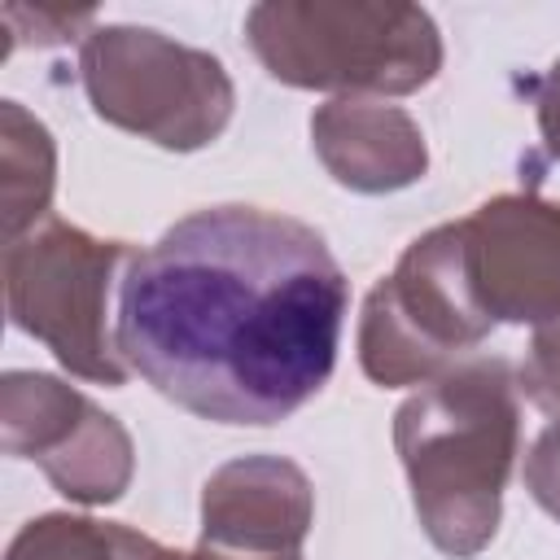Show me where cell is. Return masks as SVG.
Instances as JSON below:
<instances>
[{
    "mask_svg": "<svg viewBox=\"0 0 560 560\" xmlns=\"http://www.w3.org/2000/svg\"><path fill=\"white\" fill-rule=\"evenodd\" d=\"M245 39L276 83L311 92L407 96L442 70V35L420 4L262 0Z\"/></svg>",
    "mask_w": 560,
    "mask_h": 560,
    "instance_id": "obj_3",
    "label": "cell"
},
{
    "mask_svg": "<svg viewBox=\"0 0 560 560\" xmlns=\"http://www.w3.org/2000/svg\"><path fill=\"white\" fill-rule=\"evenodd\" d=\"M315 521V490L293 459L241 455L201 486V542L249 560L302 556Z\"/></svg>",
    "mask_w": 560,
    "mask_h": 560,
    "instance_id": "obj_9",
    "label": "cell"
},
{
    "mask_svg": "<svg viewBox=\"0 0 560 560\" xmlns=\"http://www.w3.org/2000/svg\"><path fill=\"white\" fill-rule=\"evenodd\" d=\"M516 389H525L534 407L560 420V315L534 328V341L516 372Z\"/></svg>",
    "mask_w": 560,
    "mask_h": 560,
    "instance_id": "obj_13",
    "label": "cell"
},
{
    "mask_svg": "<svg viewBox=\"0 0 560 560\" xmlns=\"http://www.w3.org/2000/svg\"><path fill=\"white\" fill-rule=\"evenodd\" d=\"M464 267L494 324H547L560 315V206L503 192L459 219Z\"/></svg>",
    "mask_w": 560,
    "mask_h": 560,
    "instance_id": "obj_8",
    "label": "cell"
},
{
    "mask_svg": "<svg viewBox=\"0 0 560 560\" xmlns=\"http://www.w3.org/2000/svg\"><path fill=\"white\" fill-rule=\"evenodd\" d=\"M311 144L324 171L350 192H398L429 171L416 118L368 96H332L311 114Z\"/></svg>",
    "mask_w": 560,
    "mask_h": 560,
    "instance_id": "obj_10",
    "label": "cell"
},
{
    "mask_svg": "<svg viewBox=\"0 0 560 560\" xmlns=\"http://www.w3.org/2000/svg\"><path fill=\"white\" fill-rule=\"evenodd\" d=\"M521 442L516 381L503 359H472L420 385L394 416V446L416 516L438 551L472 560L490 547Z\"/></svg>",
    "mask_w": 560,
    "mask_h": 560,
    "instance_id": "obj_2",
    "label": "cell"
},
{
    "mask_svg": "<svg viewBox=\"0 0 560 560\" xmlns=\"http://www.w3.org/2000/svg\"><path fill=\"white\" fill-rule=\"evenodd\" d=\"M79 70L96 118L158 149H206L232 122L236 88L223 61L162 31L96 26L83 35Z\"/></svg>",
    "mask_w": 560,
    "mask_h": 560,
    "instance_id": "obj_5",
    "label": "cell"
},
{
    "mask_svg": "<svg viewBox=\"0 0 560 560\" xmlns=\"http://www.w3.org/2000/svg\"><path fill=\"white\" fill-rule=\"evenodd\" d=\"M57 184V149L48 127L26 114L18 101L0 105V188H4V210H0V232L4 245L26 236L48 219Z\"/></svg>",
    "mask_w": 560,
    "mask_h": 560,
    "instance_id": "obj_11",
    "label": "cell"
},
{
    "mask_svg": "<svg viewBox=\"0 0 560 560\" xmlns=\"http://www.w3.org/2000/svg\"><path fill=\"white\" fill-rule=\"evenodd\" d=\"M494 319L481 311L459 223H442L416 236L398 267L368 293L359 319V363L368 381L398 389V385H429L459 368L468 350L490 337Z\"/></svg>",
    "mask_w": 560,
    "mask_h": 560,
    "instance_id": "obj_6",
    "label": "cell"
},
{
    "mask_svg": "<svg viewBox=\"0 0 560 560\" xmlns=\"http://www.w3.org/2000/svg\"><path fill=\"white\" fill-rule=\"evenodd\" d=\"M0 446L13 459L39 464L57 494L88 508L118 503L136 472L131 433L48 372H4Z\"/></svg>",
    "mask_w": 560,
    "mask_h": 560,
    "instance_id": "obj_7",
    "label": "cell"
},
{
    "mask_svg": "<svg viewBox=\"0 0 560 560\" xmlns=\"http://www.w3.org/2000/svg\"><path fill=\"white\" fill-rule=\"evenodd\" d=\"M346 306V271L315 228L210 206L131 258L114 341L175 407L214 424H280L332 376Z\"/></svg>",
    "mask_w": 560,
    "mask_h": 560,
    "instance_id": "obj_1",
    "label": "cell"
},
{
    "mask_svg": "<svg viewBox=\"0 0 560 560\" xmlns=\"http://www.w3.org/2000/svg\"><path fill=\"white\" fill-rule=\"evenodd\" d=\"M149 560H249V556H232V551H214V547H192V551H171V547H162V542H153V551H149ZM284 560H302V556H284Z\"/></svg>",
    "mask_w": 560,
    "mask_h": 560,
    "instance_id": "obj_16",
    "label": "cell"
},
{
    "mask_svg": "<svg viewBox=\"0 0 560 560\" xmlns=\"http://www.w3.org/2000/svg\"><path fill=\"white\" fill-rule=\"evenodd\" d=\"M131 258L127 241H101L66 219H44L4 245L9 319L44 341L70 376L122 385L127 359L109 337V293Z\"/></svg>",
    "mask_w": 560,
    "mask_h": 560,
    "instance_id": "obj_4",
    "label": "cell"
},
{
    "mask_svg": "<svg viewBox=\"0 0 560 560\" xmlns=\"http://www.w3.org/2000/svg\"><path fill=\"white\" fill-rule=\"evenodd\" d=\"M149 551L153 538L131 525L44 512L13 534L4 560H149Z\"/></svg>",
    "mask_w": 560,
    "mask_h": 560,
    "instance_id": "obj_12",
    "label": "cell"
},
{
    "mask_svg": "<svg viewBox=\"0 0 560 560\" xmlns=\"http://www.w3.org/2000/svg\"><path fill=\"white\" fill-rule=\"evenodd\" d=\"M525 490L534 494V503L560 521V420L547 424L529 455H525Z\"/></svg>",
    "mask_w": 560,
    "mask_h": 560,
    "instance_id": "obj_14",
    "label": "cell"
},
{
    "mask_svg": "<svg viewBox=\"0 0 560 560\" xmlns=\"http://www.w3.org/2000/svg\"><path fill=\"white\" fill-rule=\"evenodd\" d=\"M534 105H538V131L547 153L560 162V61H551L538 79H534Z\"/></svg>",
    "mask_w": 560,
    "mask_h": 560,
    "instance_id": "obj_15",
    "label": "cell"
}]
</instances>
